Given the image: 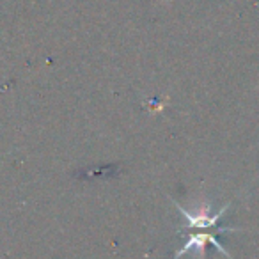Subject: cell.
I'll return each mask as SVG.
<instances>
[{
    "instance_id": "6da1fadb",
    "label": "cell",
    "mask_w": 259,
    "mask_h": 259,
    "mask_svg": "<svg viewBox=\"0 0 259 259\" xmlns=\"http://www.w3.org/2000/svg\"><path fill=\"white\" fill-rule=\"evenodd\" d=\"M234 231H241L240 227H222V229H195L190 231L187 234V240L181 245V248H178V252L174 254L172 259H180L181 255L188 254V252H195L199 255V259H204L206 255V247L213 245L220 254H224L227 259H233V255L224 248V245L219 241L217 234L219 233H234Z\"/></svg>"
},
{
    "instance_id": "7a4b0ae2",
    "label": "cell",
    "mask_w": 259,
    "mask_h": 259,
    "mask_svg": "<svg viewBox=\"0 0 259 259\" xmlns=\"http://www.w3.org/2000/svg\"><path fill=\"white\" fill-rule=\"evenodd\" d=\"M174 206L178 208V211L181 213L185 220V231H195V229H222V226H219L222 217L226 215V211L229 209V202L224 204L222 208L217 213H211V206L206 202V204H201L195 209H187L180 204V202L174 201Z\"/></svg>"
}]
</instances>
